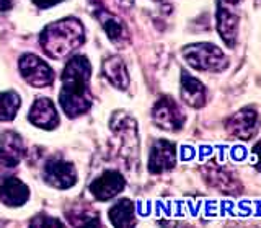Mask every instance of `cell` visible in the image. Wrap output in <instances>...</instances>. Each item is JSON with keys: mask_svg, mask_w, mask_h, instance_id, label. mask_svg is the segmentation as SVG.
I'll list each match as a JSON object with an SVG mask.
<instances>
[{"mask_svg": "<svg viewBox=\"0 0 261 228\" xmlns=\"http://www.w3.org/2000/svg\"><path fill=\"white\" fill-rule=\"evenodd\" d=\"M90 73L92 65L84 55H75L65 64L61 75L62 85L59 92V103L67 118L73 119L85 114L92 108V93H90Z\"/></svg>", "mask_w": 261, "mask_h": 228, "instance_id": "1", "label": "cell"}, {"mask_svg": "<svg viewBox=\"0 0 261 228\" xmlns=\"http://www.w3.org/2000/svg\"><path fill=\"white\" fill-rule=\"evenodd\" d=\"M85 41V30L77 18H64L54 21L41 31L39 44L44 54L53 59L70 55Z\"/></svg>", "mask_w": 261, "mask_h": 228, "instance_id": "2", "label": "cell"}, {"mask_svg": "<svg viewBox=\"0 0 261 228\" xmlns=\"http://www.w3.org/2000/svg\"><path fill=\"white\" fill-rule=\"evenodd\" d=\"M183 57L193 69L201 72H222L228 67V59L222 49L209 43L183 47Z\"/></svg>", "mask_w": 261, "mask_h": 228, "instance_id": "3", "label": "cell"}, {"mask_svg": "<svg viewBox=\"0 0 261 228\" xmlns=\"http://www.w3.org/2000/svg\"><path fill=\"white\" fill-rule=\"evenodd\" d=\"M20 73L27 83L36 88H43L53 83L54 72L49 65L35 54H24L18 62Z\"/></svg>", "mask_w": 261, "mask_h": 228, "instance_id": "4", "label": "cell"}, {"mask_svg": "<svg viewBox=\"0 0 261 228\" xmlns=\"http://www.w3.org/2000/svg\"><path fill=\"white\" fill-rule=\"evenodd\" d=\"M152 116L155 124L165 130H179L185 124V114L179 109V106L175 103V100H171L170 96H162L157 101V104L153 106Z\"/></svg>", "mask_w": 261, "mask_h": 228, "instance_id": "5", "label": "cell"}, {"mask_svg": "<svg viewBox=\"0 0 261 228\" xmlns=\"http://www.w3.org/2000/svg\"><path fill=\"white\" fill-rule=\"evenodd\" d=\"M24 145L18 134L4 132L0 134V176L13 169L23 158Z\"/></svg>", "mask_w": 261, "mask_h": 228, "instance_id": "6", "label": "cell"}, {"mask_svg": "<svg viewBox=\"0 0 261 228\" xmlns=\"http://www.w3.org/2000/svg\"><path fill=\"white\" fill-rule=\"evenodd\" d=\"M44 179L49 186L57 189H69L77 181L75 168L64 160H51L44 166Z\"/></svg>", "mask_w": 261, "mask_h": 228, "instance_id": "7", "label": "cell"}, {"mask_svg": "<svg viewBox=\"0 0 261 228\" xmlns=\"http://www.w3.org/2000/svg\"><path fill=\"white\" fill-rule=\"evenodd\" d=\"M126 179L118 171H106L90 184V192L98 201H110L124 189Z\"/></svg>", "mask_w": 261, "mask_h": 228, "instance_id": "8", "label": "cell"}, {"mask_svg": "<svg viewBox=\"0 0 261 228\" xmlns=\"http://www.w3.org/2000/svg\"><path fill=\"white\" fill-rule=\"evenodd\" d=\"M227 132L232 137L242 138V140H248L256 132L258 127V112L251 108H245L227 121Z\"/></svg>", "mask_w": 261, "mask_h": 228, "instance_id": "9", "label": "cell"}, {"mask_svg": "<svg viewBox=\"0 0 261 228\" xmlns=\"http://www.w3.org/2000/svg\"><path fill=\"white\" fill-rule=\"evenodd\" d=\"M28 119L31 124H35L36 127H41L44 130H53L59 126V114H57L54 104L49 98H38L31 104Z\"/></svg>", "mask_w": 261, "mask_h": 228, "instance_id": "10", "label": "cell"}, {"mask_svg": "<svg viewBox=\"0 0 261 228\" xmlns=\"http://www.w3.org/2000/svg\"><path fill=\"white\" fill-rule=\"evenodd\" d=\"M176 163V149L175 144L168 140L155 142L150 150L149 158V171L153 175H160L163 171H168Z\"/></svg>", "mask_w": 261, "mask_h": 228, "instance_id": "11", "label": "cell"}, {"mask_svg": "<svg viewBox=\"0 0 261 228\" xmlns=\"http://www.w3.org/2000/svg\"><path fill=\"white\" fill-rule=\"evenodd\" d=\"M30 197V191L27 184L20 181L18 178H7L0 184V201L8 207H20Z\"/></svg>", "mask_w": 261, "mask_h": 228, "instance_id": "12", "label": "cell"}, {"mask_svg": "<svg viewBox=\"0 0 261 228\" xmlns=\"http://www.w3.org/2000/svg\"><path fill=\"white\" fill-rule=\"evenodd\" d=\"M216 20L220 38L225 41L228 47H233L237 43V31H239V16L230 10V7L217 5Z\"/></svg>", "mask_w": 261, "mask_h": 228, "instance_id": "13", "label": "cell"}, {"mask_svg": "<svg viewBox=\"0 0 261 228\" xmlns=\"http://www.w3.org/2000/svg\"><path fill=\"white\" fill-rule=\"evenodd\" d=\"M181 98L188 106L199 109L206 104V87L198 78H194L188 72L181 73Z\"/></svg>", "mask_w": 261, "mask_h": 228, "instance_id": "14", "label": "cell"}, {"mask_svg": "<svg viewBox=\"0 0 261 228\" xmlns=\"http://www.w3.org/2000/svg\"><path fill=\"white\" fill-rule=\"evenodd\" d=\"M98 21H101L103 30L106 33V36L110 38L111 43H114L116 46H122L127 41V31L124 23H122L118 16H114L111 12L105 10V8L100 7V10L96 12Z\"/></svg>", "mask_w": 261, "mask_h": 228, "instance_id": "15", "label": "cell"}, {"mask_svg": "<svg viewBox=\"0 0 261 228\" xmlns=\"http://www.w3.org/2000/svg\"><path fill=\"white\" fill-rule=\"evenodd\" d=\"M103 75L108 78V81L113 87H116L118 90H126L129 85L127 67H126L124 61L118 55L108 57V59L103 62Z\"/></svg>", "mask_w": 261, "mask_h": 228, "instance_id": "16", "label": "cell"}, {"mask_svg": "<svg viewBox=\"0 0 261 228\" xmlns=\"http://www.w3.org/2000/svg\"><path fill=\"white\" fill-rule=\"evenodd\" d=\"M110 220L114 226L134 225V204L129 199H121L110 209Z\"/></svg>", "mask_w": 261, "mask_h": 228, "instance_id": "17", "label": "cell"}, {"mask_svg": "<svg viewBox=\"0 0 261 228\" xmlns=\"http://www.w3.org/2000/svg\"><path fill=\"white\" fill-rule=\"evenodd\" d=\"M21 98L16 92H2L0 93V121L15 119L16 112L20 109Z\"/></svg>", "mask_w": 261, "mask_h": 228, "instance_id": "18", "label": "cell"}, {"mask_svg": "<svg viewBox=\"0 0 261 228\" xmlns=\"http://www.w3.org/2000/svg\"><path fill=\"white\" fill-rule=\"evenodd\" d=\"M33 225H38V226H44L46 223H51V225H54V226H59V225H62L59 220H54V218H46V215H41L39 218H36V220H33L31 222Z\"/></svg>", "mask_w": 261, "mask_h": 228, "instance_id": "19", "label": "cell"}, {"mask_svg": "<svg viewBox=\"0 0 261 228\" xmlns=\"http://www.w3.org/2000/svg\"><path fill=\"white\" fill-rule=\"evenodd\" d=\"M39 8H49V7H54L57 5L59 2H62V0H33Z\"/></svg>", "mask_w": 261, "mask_h": 228, "instance_id": "20", "label": "cell"}, {"mask_svg": "<svg viewBox=\"0 0 261 228\" xmlns=\"http://www.w3.org/2000/svg\"><path fill=\"white\" fill-rule=\"evenodd\" d=\"M242 0H217V5H222V7H235L239 5Z\"/></svg>", "mask_w": 261, "mask_h": 228, "instance_id": "21", "label": "cell"}, {"mask_svg": "<svg viewBox=\"0 0 261 228\" xmlns=\"http://www.w3.org/2000/svg\"><path fill=\"white\" fill-rule=\"evenodd\" d=\"M13 0H0V12H5L8 8H12Z\"/></svg>", "mask_w": 261, "mask_h": 228, "instance_id": "22", "label": "cell"}, {"mask_svg": "<svg viewBox=\"0 0 261 228\" xmlns=\"http://www.w3.org/2000/svg\"><path fill=\"white\" fill-rule=\"evenodd\" d=\"M121 2H122V4H127V5H130V4H133V0H121Z\"/></svg>", "mask_w": 261, "mask_h": 228, "instance_id": "23", "label": "cell"}]
</instances>
